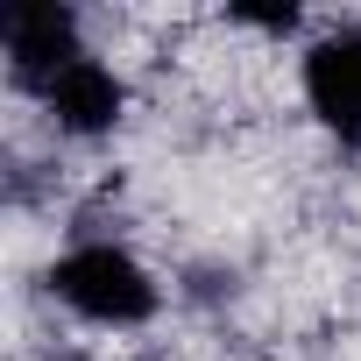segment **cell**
I'll use <instances>...</instances> for the list:
<instances>
[{
	"mask_svg": "<svg viewBox=\"0 0 361 361\" xmlns=\"http://www.w3.org/2000/svg\"><path fill=\"white\" fill-rule=\"evenodd\" d=\"M85 50H92L85 22H78V8H64V0H8V8H0V57H8V78L22 92L57 78Z\"/></svg>",
	"mask_w": 361,
	"mask_h": 361,
	"instance_id": "277c9868",
	"label": "cell"
},
{
	"mask_svg": "<svg viewBox=\"0 0 361 361\" xmlns=\"http://www.w3.org/2000/svg\"><path fill=\"white\" fill-rule=\"evenodd\" d=\"M29 99L43 106V121H50L64 142H106V135L128 121V78H121L99 50L71 57V64H64L57 78H43Z\"/></svg>",
	"mask_w": 361,
	"mask_h": 361,
	"instance_id": "3957f363",
	"label": "cell"
},
{
	"mask_svg": "<svg viewBox=\"0 0 361 361\" xmlns=\"http://www.w3.org/2000/svg\"><path fill=\"white\" fill-rule=\"evenodd\" d=\"M298 92H305V114L333 142L361 149V22H340V29H326V36L305 43Z\"/></svg>",
	"mask_w": 361,
	"mask_h": 361,
	"instance_id": "7a4b0ae2",
	"label": "cell"
},
{
	"mask_svg": "<svg viewBox=\"0 0 361 361\" xmlns=\"http://www.w3.org/2000/svg\"><path fill=\"white\" fill-rule=\"evenodd\" d=\"M43 290L99 333H135L163 312V283L128 241H71L43 269Z\"/></svg>",
	"mask_w": 361,
	"mask_h": 361,
	"instance_id": "6da1fadb",
	"label": "cell"
}]
</instances>
